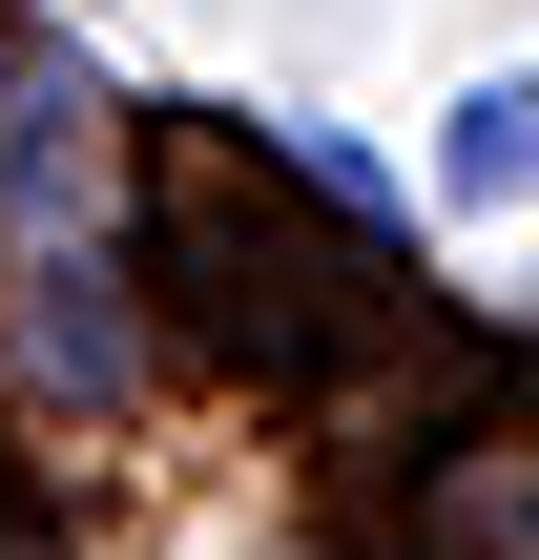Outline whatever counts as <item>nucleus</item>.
<instances>
[{
  "instance_id": "obj_1",
  "label": "nucleus",
  "mask_w": 539,
  "mask_h": 560,
  "mask_svg": "<svg viewBox=\"0 0 539 560\" xmlns=\"http://www.w3.org/2000/svg\"><path fill=\"white\" fill-rule=\"evenodd\" d=\"M436 187H478V208H499V187H539V62H499V83L457 104V145H436Z\"/></svg>"
}]
</instances>
